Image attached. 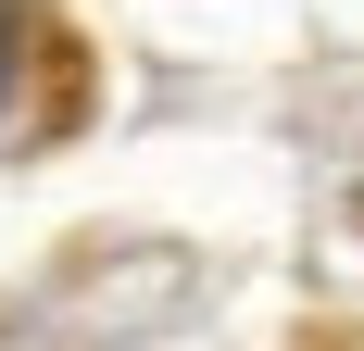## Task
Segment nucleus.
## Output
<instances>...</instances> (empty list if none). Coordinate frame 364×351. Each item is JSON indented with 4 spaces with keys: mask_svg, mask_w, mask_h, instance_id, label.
Masks as SVG:
<instances>
[{
    "mask_svg": "<svg viewBox=\"0 0 364 351\" xmlns=\"http://www.w3.org/2000/svg\"><path fill=\"white\" fill-rule=\"evenodd\" d=\"M13 75H26V13L0 0V113H13Z\"/></svg>",
    "mask_w": 364,
    "mask_h": 351,
    "instance_id": "nucleus-1",
    "label": "nucleus"
}]
</instances>
